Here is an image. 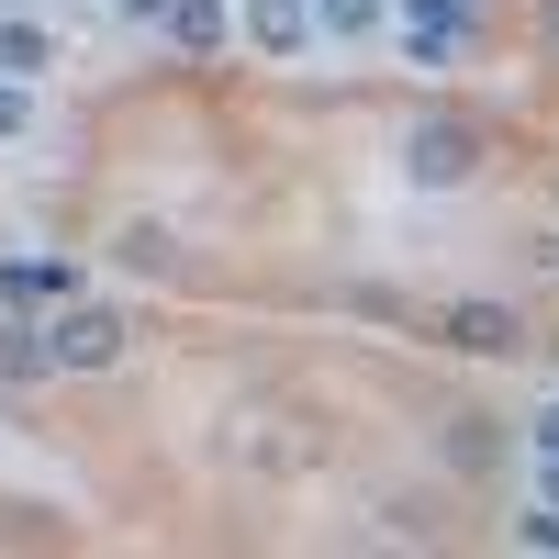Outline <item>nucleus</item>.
Wrapping results in <instances>:
<instances>
[{"instance_id": "obj_15", "label": "nucleus", "mask_w": 559, "mask_h": 559, "mask_svg": "<svg viewBox=\"0 0 559 559\" xmlns=\"http://www.w3.org/2000/svg\"><path fill=\"white\" fill-rule=\"evenodd\" d=\"M548 503H559V459H548Z\"/></svg>"}, {"instance_id": "obj_1", "label": "nucleus", "mask_w": 559, "mask_h": 559, "mask_svg": "<svg viewBox=\"0 0 559 559\" xmlns=\"http://www.w3.org/2000/svg\"><path fill=\"white\" fill-rule=\"evenodd\" d=\"M426 336H448L459 358H526V313L515 302H437Z\"/></svg>"}, {"instance_id": "obj_17", "label": "nucleus", "mask_w": 559, "mask_h": 559, "mask_svg": "<svg viewBox=\"0 0 559 559\" xmlns=\"http://www.w3.org/2000/svg\"><path fill=\"white\" fill-rule=\"evenodd\" d=\"M0 12H23V0H0Z\"/></svg>"}, {"instance_id": "obj_8", "label": "nucleus", "mask_w": 559, "mask_h": 559, "mask_svg": "<svg viewBox=\"0 0 559 559\" xmlns=\"http://www.w3.org/2000/svg\"><path fill=\"white\" fill-rule=\"evenodd\" d=\"M68 292H79V280L45 269V258H12V269H0V302H68Z\"/></svg>"}, {"instance_id": "obj_9", "label": "nucleus", "mask_w": 559, "mask_h": 559, "mask_svg": "<svg viewBox=\"0 0 559 559\" xmlns=\"http://www.w3.org/2000/svg\"><path fill=\"white\" fill-rule=\"evenodd\" d=\"M313 34H381V0H313Z\"/></svg>"}, {"instance_id": "obj_2", "label": "nucleus", "mask_w": 559, "mask_h": 559, "mask_svg": "<svg viewBox=\"0 0 559 559\" xmlns=\"http://www.w3.org/2000/svg\"><path fill=\"white\" fill-rule=\"evenodd\" d=\"M123 336H134L123 313H102V302H68L57 324H45V369H112V358H123Z\"/></svg>"}, {"instance_id": "obj_13", "label": "nucleus", "mask_w": 559, "mask_h": 559, "mask_svg": "<svg viewBox=\"0 0 559 559\" xmlns=\"http://www.w3.org/2000/svg\"><path fill=\"white\" fill-rule=\"evenodd\" d=\"M12 123H23V90H12V79H0V134H12Z\"/></svg>"}, {"instance_id": "obj_11", "label": "nucleus", "mask_w": 559, "mask_h": 559, "mask_svg": "<svg viewBox=\"0 0 559 559\" xmlns=\"http://www.w3.org/2000/svg\"><path fill=\"white\" fill-rule=\"evenodd\" d=\"M515 537L526 548H559V503H548V515H515Z\"/></svg>"}, {"instance_id": "obj_16", "label": "nucleus", "mask_w": 559, "mask_h": 559, "mask_svg": "<svg viewBox=\"0 0 559 559\" xmlns=\"http://www.w3.org/2000/svg\"><path fill=\"white\" fill-rule=\"evenodd\" d=\"M123 12H157V0H123Z\"/></svg>"}, {"instance_id": "obj_10", "label": "nucleus", "mask_w": 559, "mask_h": 559, "mask_svg": "<svg viewBox=\"0 0 559 559\" xmlns=\"http://www.w3.org/2000/svg\"><path fill=\"white\" fill-rule=\"evenodd\" d=\"M492 448H503V437H492V414H459V437H448L459 471H492Z\"/></svg>"}, {"instance_id": "obj_7", "label": "nucleus", "mask_w": 559, "mask_h": 559, "mask_svg": "<svg viewBox=\"0 0 559 559\" xmlns=\"http://www.w3.org/2000/svg\"><path fill=\"white\" fill-rule=\"evenodd\" d=\"M168 45L179 57H213L224 45V0H168Z\"/></svg>"}, {"instance_id": "obj_12", "label": "nucleus", "mask_w": 559, "mask_h": 559, "mask_svg": "<svg viewBox=\"0 0 559 559\" xmlns=\"http://www.w3.org/2000/svg\"><path fill=\"white\" fill-rule=\"evenodd\" d=\"M526 437H537V448L559 459V403H548V414H526Z\"/></svg>"}, {"instance_id": "obj_5", "label": "nucleus", "mask_w": 559, "mask_h": 559, "mask_svg": "<svg viewBox=\"0 0 559 559\" xmlns=\"http://www.w3.org/2000/svg\"><path fill=\"white\" fill-rule=\"evenodd\" d=\"M247 34L269 45V57H302L313 45V0H247Z\"/></svg>"}, {"instance_id": "obj_14", "label": "nucleus", "mask_w": 559, "mask_h": 559, "mask_svg": "<svg viewBox=\"0 0 559 559\" xmlns=\"http://www.w3.org/2000/svg\"><path fill=\"white\" fill-rule=\"evenodd\" d=\"M537 45H559V0H537Z\"/></svg>"}, {"instance_id": "obj_3", "label": "nucleus", "mask_w": 559, "mask_h": 559, "mask_svg": "<svg viewBox=\"0 0 559 559\" xmlns=\"http://www.w3.org/2000/svg\"><path fill=\"white\" fill-rule=\"evenodd\" d=\"M403 168L426 179V191H459V179L481 168V123H459V112H437V123H414V146H403Z\"/></svg>"}, {"instance_id": "obj_4", "label": "nucleus", "mask_w": 559, "mask_h": 559, "mask_svg": "<svg viewBox=\"0 0 559 559\" xmlns=\"http://www.w3.org/2000/svg\"><path fill=\"white\" fill-rule=\"evenodd\" d=\"M459 34H471V0H403V45H414V68H437Z\"/></svg>"}, {"instance_id": "obj_6", "label": "nucleus", "mask_w": 559, "mask_h": 559, "mask_svg": "<svg viewBox=\"0 0 559 559\" xmlns=\"http://www.w3.org/2000/svg\"><path fill=\"white\" fill-rule=\"evenodd\" d=\"M45 68H57V45H45V23H23V12H0V79H45Z\"/></svg>"}]
</instances>
